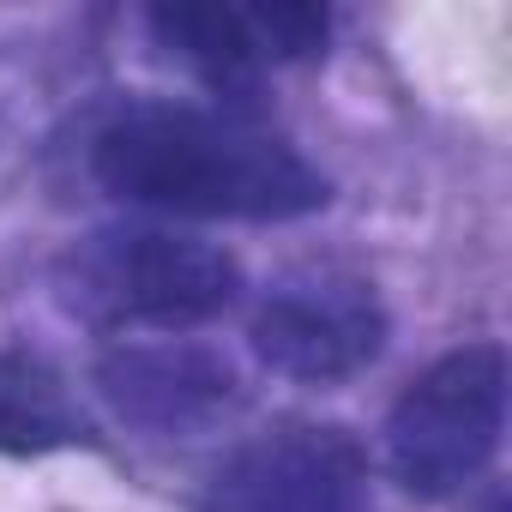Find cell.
I'll list each match as a JSON object with an SVG mask.
<instances>
[{"label":"cell","mask_w":512,"mask_h":512,"mask_svg":"<svg viewBox=\"0 0 512 512\" xmlns=\"http://www.w3.org/2000/svg\"><path fill=\"white\" fill-rule=\"evenodd\" d=\"M91 175L127 205L229 223H290L332 199L326 175L278 127L199 103L121 109L91 145Z\"/></svg>","instance_id":"obj_1"},{"label":"cell","mask_w":512,"mask_h":512,"mask_svg":"<svg viewBox=\"0 0 512 512\" xmlns=\"http://www.w3.org/2000/svg\"><path fill=\"white\" fill-rule=\"evenodd\" d=\"M506 428V350L464 344L422 368L386 416L392 476L416 500H446L476 482Z\"/></svg>","instance_id":"obj_3"},{"label":"cell","mask_w":512,"mask_h":512,"mask_svg":"<svg viewBox=\"0 0 512 512\" xmlns=\"http://www.w3.org/2000/svg\"><path fill=\"white\" fill-rule=\"evenodd\" d=\"M205 512H374L368 458L332 422H278L223 458Z\"/></svg>","instance_id":"obj_5"},{"label":"cell","mask_w":512,"mask_h":512,"mask_svg":"<svg viewBox=\"0 0 512 512\" xmlns=\"http://www.w3.org/2000/svg\"><path fill=\"white\" fill-rule=\"evenodd\" d=\"M151 37L217 91H253L266 67L326 49L320 7H151Z\"/></svg>","instance_id":"obj_6"},{"label":"cell","mask_w":512,"mask_h":512,"mask_svg":"<svg viewBox=\"0 0 512 512\" xmlns=\"http://www.w3.org/2000/svg\"><path fill=\"white\" fill-rule=\"evenodd\" d=\"M55 296L85 326L187 332L235 308L241 266L223 247L175 229H103L67 247V260L55 266Z\"/></svg>","instance_id":"obj_2"},{"label":"cell","mask_w":512,"mask_h":512,"mask_svg":"<svg viewBox=\"0 0 512 512\" xmlns=\"http://www.w3.org/2000/svg\"><path fill=\"white\" fill-rule=\"evenodd\" d=\"M386 350V308L356 272H296L253 314V356L284 380L332 386Z\"/></svg>","instance_id":"obj_4"},{"label":"cell","mask_w":512,"mask_h":512,"mask_svg":"<svg viewBox=\"0 0 512 512\" xmlns=\"http://www.w3.org/2000/svg\"><path fill=\"white\" fill-rule=\"evenodd\" d=\"M103 398L115 416L151 428V434H193L211 428L235 404V368L217 350L163 338V344H121L97 368Z\"/></svg>","instance_id":"obj_7"},{"label":"cell","mask_w":512,"mask_h":512,"mask_svg":"<svg viewBox=\"0 0 512 512\" xmlns=\"http://www.w3.org/2000/svg\"><path fill=\"white\" fill-rule=\"evenodd\" d=\"M67 446H91V416L79 410L67 374L43 356L0 350V452L43 458Z\"/></svg>","instance_id":"obj_8"}]
</instances>
